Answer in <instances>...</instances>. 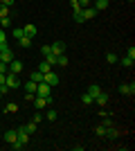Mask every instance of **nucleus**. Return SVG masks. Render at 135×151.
<instances>
[{
  "label": "nucleus",
  "mask_w": 135,
  "mask_h": 151,
  "mask_svg": "<svg viewBox=\"0 0 135 151\" xmlns=\"http://www.w3.org/2000/svg\"><path fill=\"white\" fill-rule=\"evenodd\" d=\"M9 25H11V9L7 5H0V27L7 29Z\"/></svg>",
  "instance_id": "1"
},
{
  "label": "nucleus",
  "mask_w": 135,
  "mask_h": 151,
  "mask_svg": "<svg viewBox=\"0 0 135 151\" xmlns=\"http://www.w3.org/2000/svg\"><path fill=\"white\" fill-rule=\"evenodd\" d=\"M16 131H18V140H16V142H14L11 145V149H23V147L27 145V142H29V133L25 131V129H23V126H20V129H16Z\"/></svg>",
  "instance_id": "2"
},
{
  "label": "nucleus",
  "mask_w": 135,
  "mask_h": 151,
  "mask_svg": "<svg viewBox=\"0 0 135 151\" xmlns=\"http://www.w3.org/2000/svg\"><path fill=\"white\" fill-rule=\"evenodd\" d=\"M54 104V99H52V95H47V97H43V95H34V106L36 108H47Z\"/></svg>",
  "instance_id": "3"
},
{
  "label": "nucleus",
  "mask_w": 135,
  "mask_h": 151,
  "mask_svg": "<svg viewBox=\"0 0 135 151\" xmlns=\"http://www.w3.org/2000/svg\"><path fill=\"white\" fill-rule=\"evenodd\" d=\"M5 86H7L9 90L20 88V79H18V75H14V72H7V77H5Z\"/></svg>",
  "instance_id": "4"
},
{
  "label": "nucleus",
  "mask_w": 135,
  "mask_h": 151,
  "mask_svg": "<svg viewBox=\"0 0 135 151\" xmlns=\"http://www.w3.org/2000/svg\"><path fill=\"white\" fill-rule=\"evenodd\" d=\"M0 61L7 63V65L14 61V52L9 50V45H2V47H0Z\"/></svg>",
  "instance_id": "5"
},
{
  "label": "nucleus",
  "mask_w": 135,
  "mask_h": 151,
  "mask_svg": "<svg viewBox=\"0 0 135 151\" xmlns=\"http://www.w3.org/2000/svg\"><path fill=\"white\" fill-rule=\"evenodd\" d=\"M97 14H99V12H97V9H95L92 5L84 7V9H81V23H86V20H90V18H95Z\"/></svg>",
  "instance_id": "6"
},
{
  "label": "nucleus",
  "mask_w": 135,
  "mask_h": 151,
  "mask_svg": "<svg viewBox=\"0 0 135 151\" xmlns=\"http://www.w3.org/2000/svg\"><path fill=\"white\" fill-rule=\"evenodd\" d=\"M43 81L47 83V86H52V88H54V86L59 83V75L50 70V72H45V75H43Z\"/></svg>",
  "instance_id": "7"
},
{
  "label": "nucleus",
  "mask_w": 135,
  "mask_h": 151,
  "mask_svg": "<svg viewBox=\"0 0 135 151\" xmlns=\"http://www.w3.org/2000/svg\"><path fill=\"white\" fill-rule=\"evenodd\" d=\"M108 99H110L108 93H104V90H101V93L95 97V101H92V104H97V106H101V108H106V106H108Z\"/></svg>",
  "instance_id": "8"
},
{
  "label": "nucleus",
  "mask_w": 135,
  "mask_h": 151,
  "mask_svg": "<svg viewBox=\"0 0 135 151\" xmlns=\"http://www.w3.org/2000/svg\"><path fill=\"white\" fill-rule=\"evenodd\" d=\"M36 95H43V97H47V95H52V86H47L45 81H41L39 86H36Z\"/></svg>",
  "instance_id": "9"
},
{
  "label": "nucleus",
  "mask_w": 135,
  "mask_h": 151,
  "mask_svg": "<svg viewBox=\"0 0 135 151\" xmlns=\"http://www.w3.org/2000/svg\"><path fill=\"white\" fill-rule=\"evenodd\" d=\"M50 47H52V54H65V43L63 41H54Z\"/></svg>",
  "instance_id": "10"
},
{
  "label": "nucleus",
  "mask_w": 135,
  "mask_h": 151,
  "mask_svg": "<svg viewBox=\"0 0 135 151\" xmlns=\"http://www.w3.org/2000/svg\"><path fill=\"white\" fill-rule=\"evenodd\" d=\"M16 140H18V131H16V129H9V131H5V142H7V145H14Z\"/></svg>",
  "instance_id": "11"
},
{
  "label": "nucleus",
  "mask_w": 135,
  "mask_h": 151,
  "mask_svg": "<svg viewBox=\"0 0 135 151\" xmlns=\"http://www.w3.org/2000/svg\"><path fill=\"white\" fill-rule=\"evenodd\" d=\"M117 90H119L122 95H133V93H135V83H133V81H131V83H122Z\"/></svg>",
  "instance_id": "12"
},
{
  "label": "nucleus",
  "mask_w": 135,
  "mask_h": 151,
  "mask_svg": "<svg viewBox=\"0 0 135 151\" xmlns=\"http://www.w3.org/2000/svg\"><path fill=\"white\" fill-rule=\"evenodd\" d=\"M9 72H14V75H18V72H23V61H18V59H14V61L9 63Z\"/></svg>",
  "instance_id": "13"
},
{
  "label": "nucleus",
  "mask_w": 135,
  "mask_h": 151,
  "mask_svg": "<svg viewBox=\"0 0 135 151\" xmlns=\"http://www.w3.org/2000/svg\"><path fill=\"white\" fill-rule=\"evenodd\" d=\"M108 5H110V0H95V2H92V7H95L97 12H106Z\"/></svg>",
  "instance_id": "14"
},
{
  "label": "nucleus",
  "mask_w": 135,
  "mask_h": 151,
  "mask_svg": "<svg viewBox=\"0 0 135 151\" xmlns=\"http://www.w3.org/2000/svg\"><path fill=\"white\" fill-rule=\"evenodd\" d=\"M86 93H88L90 97H92V99H95L97 95L101 93V86H97V83H90V86H88V90H86Z\"/></svg>",
  "instance_id": "15"
},
{
  "label": "nucleus",
  "mask_w": 135,
  "mask_h": 151,
  "mask_svg": "<svg viewBox=\"0 0 135 151\" xmlns=\"http://www.w3.org/2000/svg\"><path fill=\"white\" fill-rule=\"evenodd\" d=\"M23 32H25V36H29V38H34L36 34H39L36 25H25V27H23Z\"/></svg>",
  "instance_id": "16"
},
{
  "label": "nucleus",
  "mask_w": 135,
  "mask_h": 151,
  "mask_svg": "<svg viewBox=\"0 0 135 151\" xmlns=\"http://www.w3.org/2000/svg\"><path fill=\"white\" fill-rule=\"evenodd\" d=\"M16 41H18V45H20V47H32V38H29V36H25V34H23V36H18Z\"/></svg>",
  "instance_id": "17"
},
{
  "label": "nucleus",
  "mask_w": 135,
  "mask_h": 151,
  "mask_svg": "<svg viewBox=\"0 0 135 151\" xmlns=\"http://www.w3.org/2000/svg\"><path fill=\"white\" fill-rule=\"evenodd\" d=\"M23 129H25L27 133H29V135H32V133H36V129H39V124H36V122H27V124H23Z\"/></svg>",
  "instance_id": "18"
},
{
  "label": "nucleus",
  "mask_w": 135,
  "mask_h": 151,
  "mask_svg": "<svg viewBox=\"0 0 135 151\" xmlns=\"http://www.w3.org/2000/svg\"><path fill=\"white\" fill-rule=\"evenodd\" d=\"M122 65H124V68H133V65H135V57H131V54H126V57L122 59Z\"/></svg>",
  "instance_id": "19"
},
{
  "label": "nucleus",
  "mask_w": 135,
  "mask_h": 151,
  "mask_svg": "<svg viewBox=\"0 0 135 151\" xmlns=\"http://www.w3.org/2000/svg\"><path fill=\"white\" fill-rule=\"evenodd\" d=\"M117 135H119V131H117L115 126H106V138H110V140H115Z\"/></svg>",
  "instance_id": "20"
},
{
  "label": "nucleus",
  "mask_w": 135,
  "mask_h": 151,
  "mask_svg": "<svg viewBox=\"0 0 135 151\" xmlns=\"http://www.w3.org/2000/svg\"><path fill=\"white\" fill-rule=\"evenodd\" d=\"M18 104H16V101H9V104H7L5 106V113H18Z\"/></svg>",
  "instance_id": "21"
},
{
  "label": "nucleus",
  "mask_w": 135,
  "mask_h": 151,
  "mask_svg": "<svg viewBox=\"0 0 135 151\" xmlns=\"http://www.w3.org/2000/svg\"><path fill=\"white\" fill-rule=\"evenodd\" d=\"M29 81L41 83V81H43V72H39V70H36V72H32V75H29Z\"/></svg>",
  "instance_id": "22"
},
{
  "label": "nucleus",
  "mask_w": 135,
  "mask_h": 151,
  "mask_svg": "<svg viewBox=\"0 0 135 151\" xmlns=\"http://www.w3.org/2000/svg\"><path fill=\"white\" fill-rule=\"evenodd\" d=\"M70 7H72V12H74V14H81V9H84L79 0H70Z\"/></svg>",
  "instance_id": "23"
},
{
  "label": "nucleus",
  "mask_w": 135,
  "mask_h": 151,
  "mask_svg": "<svg viewBox=\"0 0 135 151\" xmlns=\"http://www.w3.org/2000/svg\"><path fill=\"white\" fill-rule=\"evenodd\" d=\"M36 86H39V83H34V81H27L25 86H23V88H25V93H34V95H36Z\"/></svg>",
  "instance_id": "24"
},
{
  "label": "nucleus",
  "mask_w": 135,
  "mask_h": 151,
  "mask_svg": "<svg viewBox=\"0 0 135 151\" xmlns=\"http://www.w3.org/2000/svg\"><path fill=\"white\" fill-rule=\"evenodd\" d=\"M68 63H70V59L65 57V54H59V59H56V65H61V68H65Z\"/></svg>",
  "instance_id": "25"
},
{
  "label": "nucleus",
  "mask_w": 135,
  "mask_h": 151,
  "mask_svg": "<svg viewBox=\"0 0 135 151\" xmlns=\"http://www.w3.org/2000/svg\"><path fill=\"white\" fill-rule=\"evenodd\" d=\"M50 70H52V65L43 59V61H41V65H39V72H43V75H45V72H50Z\"/></svg>",
  "instance_id": "26"
},
{
  "label": "nucleus",
  "mask_w": 135,
  "mask_h": 151,
  "mask_svg": "<svg viewBox=\"0 0 135 151\" xmlns=\"http://www.w3.org/2000/svg\"><path fill=\"white\" fill-rule=\"evenodd\" d=\"M106 61H108L110 65H115V63L119 61V59H117V54H115V52H108V54H106Z\"/></svg>",
  "instance_id": "27"
},
{
  "label": "nucleus",
  "mask_w": 135,
  "mask_h": 151,
  "mask_svg": "<svg viewBox=\"0 0 135 151\" xmlns=\"http://www.w3.org/2000/svg\"><path fill=\"white\" fill-rule=\"evenodd\" d=\"M92 101H95V99H92V97H90L88 93H84V95H81V104H86V106H92Z\"/></svg>",
  "instance_id": "28"
},
{
  "label": "nucleus",
  "mask_w": 135,
  "mask_h": 151,
  "mask_svg": "<svg viewBox=\"0 0 135 151\" xmlns=\"http://www.w3.org/2000/svg\"><path fill=\"white\" fill-rule=\"evenodd\" d=\"M45 120H47V122H54V120H56V111H54V108H50V111L45 113Z\"/></svg>",
  "instance_id": "29"
},
{
  "label": "nucleus",
  "mask_w": 135,
  "mask_h": 151,
  "mask_svg": "<svg viewBox=\"0 0 135 151\" xmlns=\"http://www.w3.org/2000/svg\"><path fill=\"white\" fill-rule=\"evenodd\" d=\"M56 59H59V54H52V52H50V54L45 57V61L50 63V65H56Z\"/></svg>",
  "instance_id": "30"
},
{
  "label": "nucleus",
  "mask_w": 135,
  "mask_h": 151,
  "mask_svg": "<svg viewBox=\"0 0 135 151\" xmlns=\"http://www.w3.org/2000/svg\"><path fill=\"white\" fill-rule=\"evenodd\" d=\"M95 133L99 135V138H106V126H101V124H99V126H95Z\"/></svg>",
  "instance_id": "31"
},
{
  "label": "nucleus",
  "mask_w": 135,
  "mask_h": 151,
  "mask_svg": "<svg viewBox=\"0 0 135 151\" xmlns=\"http://www.w3.org/2000/svg\"><path fill=\"white\" fill-rule=\"evenodd\" d=\"M50 52H52V47H50V45H43V47H41V54H43V59L47 57Z\"/></svg>",
  "instance_id": "32"
},
{
  "label": "nucleus",
  "mask_w": 135,
  "mask_h": 151,
  "mask_svg": "<svg viewBox=\"0 0 135 151\" xmlns=\"http://www.w3.org/2000/svg\"><path fill=\"white\" fill-rule=\"evenodd\" d=\"M7 43V36H5V29L0 27V45H5Z\"/></svg>",
  "instance_id": "33"
},
{
  "label": "nucleus",
  "mask_w": 135,
  "mask_h": 151,
  "mask_svg": "<svg viewBox=\"0 0 135 151\" xmlns=\"http://www.w3.org/2000/svg\"><path fill=\"white\" fill-rule=\"evenodd\" d=\"M23 34H25V32H23V27H16V29H14V36H16V38L23 36Z\"/></svg>",
  "instance_id": "34"
},
{
  "label": "nucleus",
  "mask_w": 135,
  "mask_h": 151,
  "mask_svg": "<svg viewBox=\"0 0 135 151\" xmlns=\"http://www.w3.org/2000/svg\"><path fill=\"white\" fill-rule=\"evenodd\" d=\"M14 2H16V0H2V5H7V7H11Z\"/></svg>",
  "instance_id": "35"
},
{
  "label": "nucleus",
  "mask_w": 135,
  "mask_h": 151,
  "mask_svg": "<svg viewBox=\"0 0 135 151\" xmlns=\"http://www.w3.org/2000/svg\"><path fill=\"white\" fill-rule=\"evenodd\" d=\"M79 2H81V7H88L90 5V0H79Z\"/></svg>",
  "instance_id": "36"
},
{
  "label": "nucleus",
  "mask_w": 135,
  "mask_h": 151,
  "mask_svg": "<svg viewBox=\"0 0 135 151\" xmlns=\"http://www.w3.org/2000/svg\"><path fill=\"white\" fill-rule=\"evenodd\" d=\"M5 77H7V75H2V72H0V86L5 83Z\"/></svg>",
  "instance_id": "37"
},
{
  "label": "nucleus",
  "mask_w": 135,
  "mask_h": 151,
  "mask_svg": "<svg viewBox=\"0 0 135 151\" xmlns=\"http://www.w3.org/2000/svg\"><path fill=\"white\" fill-rule=\"evenodd\" d=\"M129 2H131V5H133V2H135V0H129Z\"/></svg>",
  "instance_id": "38"
},
{
  "label": "nucleus",
  "mask_w": 135,
  "mask_h": 151,
  "mask_svg": "<svg viewBox=\"0 0 135 151\" xmlns=\"http://www.w3.org/2000/svg\"><path fill=\"white\" fill-rule=\"evenodd\" d=\"M0 99H2V93H0Z\"/></svg>",
  "instance_id": "39"
},
{
  "label": "nucleus",
  "mask_w": 135,
  "mask_h": 151,
  "mask_svg": "<svg viewBox=\"0 0 135 151\" xmlns=\"http://www.w3.org/2000/svg\"><path fill=\"white\" fill-rule=\"evenodd\" d=\"M0 5H2V0H0Z\"/></svg>",
  "instance_id": "40"
},
{
  "label": "nucleus",
  "mask_w": 135,
  "mask_h": 151,
  "mask_svg": "<svg viewBox=\"0 0 135 151\" xmlns=\"http://www.w3.org/2000/svg\"><path fill=\"white\" fill-rule=\"evenodd\" d=\"M90 2H95V0H90Z\"/></svg>",
  "instance_id": "41"
},
{
  "label": "nucleus",
  "mask_w": 135,
  "mask_h": 151,
  "mask_svg": "<svg viewBox=\"0 0 135 151\" xmlns=\"http://www.w3.org/2000/svg\"><path fill=\"white\" fill-rule=\"evenodd\" d=\"M5 45H7V43H5ZM0 47H2V45H0Z\"/></svg>",
  "instance_id": "42"
}]
</instances>
